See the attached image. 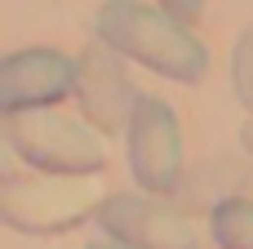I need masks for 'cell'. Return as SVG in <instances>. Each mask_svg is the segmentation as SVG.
I'll use <instances>...</instances> for the list:
<instances>
[{
	"label": "cell",
	"mask_w": 253,
	"mask_h": 249,
	"mask_svg": "<svg viewBox=\"0 0 253 249\" xmlns=\"http://www.w3.org/2000/svg\"><path fill=\"white\" fill-rule=\"evenodd\" d=\"M93 31L102 45L120 49L125 58L142 62L147 71L178 80V85H196L209 71V49L205 40L191 31V22H182L178 13H169L165 4H142V0H107L93 13Z\"/></svg>",
	"instance_id": "cell-1"
},
{
	"label": "cell",
	"mask_w": 253,
	"mask_h": 249,
	"mask_svg": "<svg viewBox=\"0 0 253 249\" xmlns=\"http://www.w3.org/2000/svg\"><path fill=\"white\" fill-rule=\"evenodd\" d=\"M4 143L22 165L40 174H102L107 165L102 129L80 125L58 107L4 111Z\"/></svg>",
	"instance_id": "cell-2"
},
{
	"label": "cell",
	"mask_w": 253,
	"mask_h": 249,
	"mask_svg": "<svg viewBox=\"0 0 253 249\" xmlns=\"http://www.w3.org/2000/svg\"><path fill=\"white\" fill-rule=\"evenodd\" d=\"M102 187L93 174H31V178H4L0 183V218L22 236H58L80 227L84 218H98Z\"/></svg>",
	"instance_id": "cell-3"
},
{
	"label": "cell",
	"mask_w": 253,
	"mask_h": 249,
	"mask_svg": "<svg viewBox=\"0 0 253 249\" xmlns=\"http://www.w3.org/2000/svg\"><path fill=\"white\" fill-rule=\"evenodd\" d=\"M125 143H129V174H133V183L142 192H151V196H173L182 174H187L178 111L165 98H156V94H138L129 129H125Z\"/></svg>",
	"instance_id": "cell-4"
},
{
	"label": "cell",
	"mask_w": 253,
	"mask_h": 249,
	"mask_svg": "<svg viewBox=\"0 0 253 249\" xmlns=\"http://www.w3.org/2000/svg\"><path fill=\"white\" fill-rule=\"evenodd\" d=\"M98 227L133 249H200V236L182 205L156 200L151 192H111L98 205Z\"/></svg>",
	"instance_id": "cell-5"
},
{
	"label": "cell",
	"mask_w": 253,
	"mask_h": 249,
	"mask_svg": "<svg viewBox=\"0 0 253 249\" xmlns=\"http://www.w3.org/2000/svg\"><path fill=\"white\" fill-rule=\"evenodd\" d=\"M76 58H80V71H76V107H80V116L93 129H102L107 138L125 134L129 116H133V102H138V89H133V80L125 71V53L98 40Z\"/></svg>",
	"instance_id": "cell-6"
},
{
	"label": "cell",
	"mask_w": 253,
	"mask_h": 249,
	"mask_svg": "<svg viewBox=\"0 0 253 249\" xmlns=\"http://www.w3.org/2000/svg\"><path fill=\"white\" fill-rule=\"evenodd\" d=\"M80 58L62 49H18L0 62V111H27V107H58L76 94Z\"/></svg>",
	"instance_id": "cell-7"
},
{
	"label": "cell",
	"mask_w": 253,
	"mask_h": 249,
	"mask_svg": "<svg viewBox=\"0 0 253 249\" xmlns=\"http://www.w3.org/2000/svg\"><path fill=\"white\" fill-rule=\"evenodd\" d=\"M245 165H236V160H200V165H191L187 174H182V183H178V192H173V205L182 200V209H200V214H213V205H222L227 196H236L240 187H245Z\"/></svg>",
	"instance_id": "cell-8"
},
{
	"label": "cell",
	"mask_w": 253,
	"mask_h": 249,
	"mask_svg": "<svg viewBox=\"0 0 253 249\" xmlns=\"http://www.w3.org/2000/svg\"><path fill=\"white\" fill-rule=\"evenodd\" d=\"M209 236L218 249H253V200L249 196H227L209 214Z\"/></svg>",
	"instance_id": "cell-9"
},
{
	"label": "cell",
	"mask_w": 253,
	"mask_h": 249,
	"mask_svg": "<svg viewBox=\"0 0 253 249\" xmlns=\"http://www.w3.org/2000/svg\"><path fill=\"white\" fill-rule=\"evenodd\" d=\"M231 89H236V102L253 116V22L240 31L231 49Z\"/></svg>",
	"instance_id": "cell-10"
},
{
	"label": "cell",
	"mask_w": 253,
	"mask_h": 249,
	"mask_svg": "<svg viewBox=\"0 0 253 249\" xmlns=\"http://www.w3.org/2000/svg\"><path fill=\"white\" fill-rule=\"evenodd\" d=\"M156 4H165V9L178 13L182 22H200V13H205V0H156Z\"/></svg>",
	"instance_id": "cell-11"
},
{
	"label": "cell",
	"mask_w": 253,
	"mask_h": 249,
	"mask_svg": "<svg viewBox=\"0 0 253 249\" xmlns=\"http://www.w3.org/2000/svg\"><path fill=\"white\" fill-rule=\"evenodd\" d=\"M84 249H133V245H125V241H116V236H107V232H102L98 241H89Z\"/></svg>",
	"instance_id": "cell-12"
},
{
	"label": "cell",
	"mask_w": 253,
	"mask_h": 249,
	"mask_svg": "<svg viewBox=\"0 0 253 249\" xmlns=\"http://www.w3.org/2000/svg\"><path fill=\"white\" fill-rule=\"evenodd\" d=\"M240 147L249 151V160H253V116L245 120V129H240Z\"/></svg>",
	"instance_id": "cell-13"
}]
</instances>
